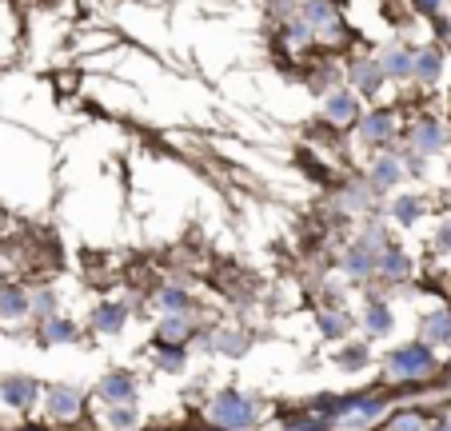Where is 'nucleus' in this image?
Wrapping results in <instances>:
<instances>
[{
	"label": "nucleus",
	"instance_id": "obj_1",
	"mask_svg": "<svg viewBox=\"0 0 451 431\" xmlns=\"http://www.w3.org/2000/svg\"><path fill=\"white\" fill-rule=\"evenodd\" d=\"M212 420L228 431H248L252 423H256V403L236 395V391H224L220 400L212 403Z\"/></svg>",
	"mask_w": 451,
	"mask_h": 431
},
{
	"label": "nucleus",
	"instance_id": "obj_2",
	"mask_svg": "<svg viewBox=\"0 0 451 431\" xmlns=\"http://www.w3.org/2000/svg\"><path fill=\"white\" fill-rule=\"evenodd\" d=\"M431 368H435V360H431L427 343H408V348L391 351V360H388V371L400 375V380H420Z\"/></svg>",
	"mask_w": 451,
	"mask_h": 431
},
{
	"label": "nucleus",
	"instance_id": "obj_3",
	"mask_svg": "<svg viewBox=\"0 0 451 431\" xmlns=\"http://www.w3.org/2000/svg\"><path fill=\"white\" fill-rule=\"evenodd\" d=\"M0 395H4V403H12V407H24V403H32V395H36V383H32L28 375H4V380H0Z\"/></svg>",
	"mask_w": 451,
	"mask_h": 431
},
{
	"label": "nucleus",
	"instance_id": "obj_4",
	"mask_svg": "<svg viewBox=\"0 0 451 431\" xmlns=\"http://www.w3.org/2000/svg\"><path fill=\"white\" fill-rule=\"evenodd\" d=\"M100 395H104L108 403H128L132 395H136V383H132V375L116 371V375H108V380L100 383Z\"/></svg>",
	"mask_w": 451,
	"mask_h": 431
},
{
	"label": "nucleus",
	"instance_id": "obj_5",
	"mask_svg": "<svg viewBox=\"0 0 451 431\" xmlns=\"http://www.w3.org/2000/svg\"><path fill=\"white\" fill-rule=\"evenodd\" d=\"M124 316H128V308H124V303H104V308H96L92 323H96V331H120Z\"/></svg>",
	"mask_w": 451,
	"mask_h": 431
},
{
	"label": "nucleus",
	"instance_id": "obj_6",
	"mask_svg": "<svg viewBox=\"0 0 451 431\" xmlns=\"http://www.w3.org/2000/svg\"><path fill=\"white\" fill-rule=\"evenodd\" d=\"M423 331H427L431 343H447L451 340V311H435V316H427Z\"/></svg>",
	"mask_w": 451,
	"mask_h": 431
},
{
	"label": "nucleus",
	"instance_id": "obj_7",
	"mask_svg": "<svg viewBox=\"0 0 451 431\" xmlns=\"http://www.w3.org/2000/svg\"><path fill=\"white\" fill-rule=\"evenodd\" d=\"M52 415H76V407H81V395L72 388H56L52 391V400H48Z\"/></svg>",
	"mask_w": 451,
	"mask_h": 431
},
{
	"label": "nucleus",
	"instance_id": "obj_8",
	"mask_svg": "<svg viewBox=\"0 0 451 431\" xmlns=\"http://www.w3.org/2000/svg\"><path fill=\"white\" fill-rule=\"evenodd\" d=\"M328 116L336 124H348V120H356V100H351L348 92H336L328 100Z\"/></svg>",
	"mask_w": 451,
	"mask_h": 431
},
{
	"label": "nucleus",
	"instance_id": "obj_9",
	"mask_svg": "<svg viewBox=\"0 0 451 431\" xmlns=\"http://www.w3.org/2000/svg\"><path fill=\"white\" fill-rule=\"evenodd\" d=\"M24 311H28V300H24V291H16V288H4V291H0V316L16 320V316H24Z\"/></svg>",
	"mask_w": 451,
	"mask_h": 431
},
{
	"label": "nucleus",
	"instance_id": "obj_10",
	"mask_svg": "<svg viewBox=\"0 0 451 431\" xmlns=\"http://www.w3.org/2000/svg\"><path fill=\"white\" fill-rule=\"evenodd\" d=\"M415 144H420V152H440V128H435V124L431 120H423L420 128H415Z\"/></svg>",
	"mask_w": 451,
	"mask_h": 431
},
{
	"label": "nucleus",
	"instance_id": "obj_11",
	"mask_svg": "<svg viewBox=\"0 0 451 431\" xmlns=\"http://www.w3.org/2000/svg\"><path fill=\"white\" fill-rule=\"evenodd\" d=\"M380 68H383V72H391V76H408V72H415V61H408L403 52H388Z\"/></svg>",
	"mask_w": 451,
	"mask_h": 431
},
{
	"label": "nucleus",
	"instance_id": "obj_12",
	"mask_svg": "<svg viewBox=\"0 0 451 431\" xmlns=\"http://www.w3.org/2000/svg\"><path fill=\"white\" fill-rule=\"evenodd\" d=\"M415 76L435 81V76H440V52H423V56H415Z\"/></svg>",
	"mask_w": 451,
	"mask_h": 431
},
{
	"label": "nucleus",
	"instance_id": "obj_13",
	"mask_svg": "<svg viewBox=\"0 0 451 431\" xmlns=\"http://www.w3.org/2000/svg\"><path fill=\"white\" fill-rule=\"evenodd\" d=\"M371 268V244H360V248L348 256V271H356V276H363V271Z\"/></svg>",
	"mask_w": 451,
	"mask_h": 431
},
{
	"label": "nucleus",
	"instance_id": "obj_14",
	"mask_svg": "<svg viewBox=\"0 0 451 431\" xmlns=\"http://www.w3.org/2000/svg\"><path fill=\"white\" fill-rule=\"evenodd\" d=\"M368 328L371 331H391V311L383 303H371L368 308Z\"/></svg>",
	"mask_w": 451,
	"mask_h": 431
},
{
	"label": "nucleus",
	"instance_id": "obj_15",
	"mask_svg": "<svg viewBox=\"0 0 451 431\" xmlns=\"http://www.w3.org/2000/svg\"><path fill=\"white\" fill-rule=\"evenodd\" d=\"M395 180H400V164L395 160H380L375 164V184H380V188H391Z\"/></svg>",
	"mask_w": 451,
	"mask_h": 431
},
{
	"label": "nucleus",
	"instance_id": "obj_16",
	"mask_svg": "<svg viewBox=\"0 0 451 431\" xmlns=\"http://www.w3.org/2000/svg\"><path fill=\"white\" fill-rule=\"evenodd\" d=\"M391 431H423V420L415 415V411H403V415L391 420Z\"/></svg>",
	"mask_w": 451,
	"mask_h": 431
},
{
	"label": "nucleus",
	"instance_id": "obj_17",
	"mask_svg": "<svg viewBox=\"0 0 451 431\" xmlns=\"http://www.w3.org/2000/svg\"><path fill=\"white\" fill-rule=\"evenodd\" d=\"M363 136H368V140H380V136H388V116H383V112H375V116L363 124Z\"/></svg>",
	"mask_w": 451,
	"mask_h": 431
},
{
	"label": "nucleus",
	"instance_id": "obj_18",
	"mask_svg": "<svg viewBox=\"0 0 451 431\" xmlns=\"http://www.w3.org/2000/svg\"><path fill=\"white\" fill-rule=\"evenodd\" d=\"M383 271H388V276H403V271H408V260H403L400 251H383Z\"/></svg>",
	"mask_w": 451,
	"mask_h": 431
},
{
	"label": "nucleus",
	"instance_id": "obj_19",
	"mask_svg": "<svg viewBox=\"0 0 451 431\" xmlns=\"http://www.w3.org/2000/svg\"><path fill=\"white\" fill-rule=\"evenodd\" d=\"M160 303L168 311H184V308H188V296H184V291H176V288H168V291H160Z\"/></svg>",
	"mask_w": 451,
	"mask_h": 431
},
{
	"label": "nucleus",
	"instance_id": "obj_20",
	"mask_svg": "<svg viewBox=\"0 0 451 431\" xmlns=\"http://www.w3.org/2000/svg\"><path fill=\"white\" fill-rule=\"evenodd\" d=\"M160 340H164V343L184 340V320H164V323H160Z\"/></svg>",
	"mask_w": 451,
	"mask_h": 431
},
{
	"label": "nucleus",
	"instance_id": "obj_21",
	"mask_svg": "<svg viewBox=\"0 0 451 431\" xmlns=\"http://www.w3.org/2000/svg\"><path fill=\"white\" fill-rule=\"evenodd\" d=\"M308 21L311 24H331V4H323V0L308 4Z\"/></svg>",
	"mask_w": 451,
	"mask_h": 431
},
{
	"label": "nucleus",
	"instance_id": "obj_22",
	"mask_svg": "<svg viewBox=\"0 0 451 431\" xmlns=\"http://www.w3.org/2000/svg\"><path fill=\"white\" fill-rule=\"evenodd\" d=\"M48 340H52V343L72 340V323H68V320H52V323H48Z\"/></svg>",
	"mask_w": 451,
	"mask_h": 431
},
{
	"label": "nucleus",
	"instance_id": "obj_23",
	"mask_svg": "<svg viewBox=\"0 0 451 431\" xmlns=\"http://www.w3.org/2000/svg\"><path fill=\"white\" fill-rule=\"evenodd\" d=\"M395 216H400L403 224H411L415 216H420V204H415V200H400V204H395Z\"/></svg>",
	"mask_w": 451,
	"mask_h": 431
},
{
	"label": "nucleus",
	"instance_id": "obj_24",
	"mask_svg": "<svg viewBox=\"0 0 451 431\" xmlns=\"http://www.w3.org/2000/svg\"><path fill=\"white\" fill-rule=\"evenodd\" d=\"M288 427L291 431H323V420H300V415H291Z\"/></svg>",
	"mask_w": 451,
	"mask_h": 431
},
{
	"label": "nucleus",
	"instance_id": "obj_25",
	"mask_svg": "<svg viewBox=\"0 0 451 431\" xmlns=\"http://www.w3.org/2000/svg\"><path fill=\"white\" fill-rule=\"evenodd\" d=\"M132 423H136L132 411H112V427H116V431H132Z\"/></svg>",
	"mask_w": 451,
	"mask_h": 431
},
{
	"label": "nucleus",
	"instance_id": "obj_26",
	"mask_svg": "<svg viewBox=\"0 0 451 431\" xmlns=\"http://www.w3.org/2000/svg\"><path fill=\"white\" fill-rule=\"evenodd\" d=\"M363 348H351V351H343V368H363Z\"/></svg>",
	"mask_w": 451,
	"mask_h": 431
},
{
	"label": "nucleus",
	"instance_id": "obj_27",
	"mask_svg": "<svg viewBox=\"0 0 451 431\" xmlns=\"http://www.w3.org/2000/svg\"><path fill=\"white\" fill-rule=\"evenodd\" d=\"M340 328H343L340 316H323V331H328V336H340Z\"/></svg>",
	"mask_w": 451,
	"mask_h": 431
},
{
	"label": "nucleus",
	"instance_id": "obj_28",
	"mask_svg": "<svg viewBox=\"0 0 451 431\" xmlns=\"http://www.w3.org/2000/svg\"><path fill=\"white\" fill-rule=\"evenodd\" d=\"M164 368H172V371L180 368V351H164Z\"/></svg>",
	"mask_w": 451,
	"mask_h": 431
},
{
	"label": "nucleus",
	"instance_id": "obj_29",
	"mask_svg": "<svg viewBox=\"0 0 451 431\" xmlns=\"http://www.w3.org/2000/svg\"><path fill=\"white\" fill-rule=\"evenodd\" d=\"M440 248H443V251H451V224L440 232Z\"/></svg>",
	"mask_w": 451,
	"mask_h": 431
},
{
	"label": "nucleus",
	"instance_id": "obj_30",
	"mask_svg": "<svg viewBox=\"0 0 451 431\" xmlns=\"http://www.w3.org/2000/svg\"><path fill=\"white\" fill-rule=\"evenodd\" d=\"M435 4H440V0H420V9H423V12H435Z\"/></svg>",
	"mask_w": 451,
	"mask_h": 431
},
{
	"label": "nucleus",
	"instance_id": "obj_31",
	"mask_svg": "<svg viewBox=\"0 0 451 431\" xmlns=\"http://www.w3.org/2000/svg\"><path fill=\"white\" fill-rule=\"evenodd\" d=\"M447 375H451V360H447Z\"/></svg>",
	"mask_w": 451,
	"mask_h": 431
},
{
	"label": "nucleus",
	"instance_id": "obj_32",
	"mask_svg": "<svg viewBox=\"0 0 451 431\" xmlns=\"http://www.w3.org/2000/svg\"><path fill=\"white\" fill-rule=\"evenodd\" d=\"M443 431H451V427H443Z\"/></svg>",
	"mask_w": 451,
	"mask_h": 431
}]
</instances>
